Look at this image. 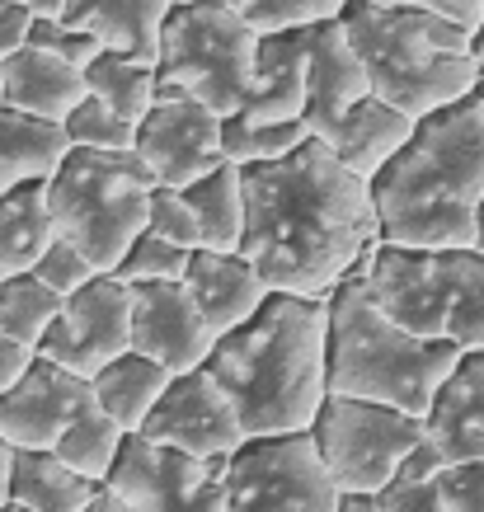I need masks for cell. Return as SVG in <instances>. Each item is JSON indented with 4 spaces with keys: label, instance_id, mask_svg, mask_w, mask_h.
<instances>
[{
    "label": "cell",
    "instance_id": "681fc988",
    "mask_svg": "<svg viewBox=\"0 0 484 512\" xmlns=\"http://www.w3.org/2000/svg\"><path fill=\"white\" fill-rule=\"evenodd\" d=\"M475 249L484 254V207H480V235H475Z\"/></svg>",
    "mask_w": 484,
    "mask_h": 512
},
{
    "label": "cell",
    "instance_id": "8992f818",
    "mask_svg": "<svg viewBox=\"0 0 484 512\" xmlns=\"http://www.w3.org/2000/svg\"><path fill=\"white\" fill-rule=\"evenodd\" d=\"M362 287L395 325L461 353L484 348V254L470 249L376 245L358 268Z\"/></svg>",
    "mask_w": 484,
    "mask_h": 512
},
{
    "label": "cell",
    "instance_id": "5b68a950",
    "mask_svg": "<svg viewBox=\"0 0 484 512\" xmlns=\"http://www.w3.org/2000/svg\"><path fill=\"white\" fill-rule=\"evenodd\" d=\"M329 301V395L376 400L428 419V409L461 362L456 343H433L395 325L372 301L362 278L344 282Z\"/></svg>",
    "mask_w": 484,
    "mask_h": 512
},
{
    "label": "cell",
    "instance_id": "ba28073f",
    "mask_svg": "<svg viewBox=\"0 0 484 512\" xmlns=\"http://www.w3.org/2000/svg\"><path fill=\"white\" fill-rule=\"evenodd\" d=\"M259 43L264 33H254L226 0L174 5L160 33V85L188 90L221 118H235L250 99Z\"/></svg>",
    "mask_w": 484,
    "mask_h": 512
},
{
    "label": "cell",
    "instance_id": "d590c367",
    "mask_svg": "<svg viewBox=\"0 0 484 512\" xmlns=\"http://www.w3.org/2000/svg\"><path fill=\"white\" fill-rule=\"evenodd\" d=\"M29 47H43V52H52V57H62V62L80 66V71L109 52V47L99 43L94 33L76 29V24H66V19H33Z\"/></svg>",
    "mask_w": 484,
    "mask_h": 512
},
{
    "label": "cell",
    "instance_id": "4316f807",
    "mask_svg": "<svg viewBox=\"0 0 484 512\" xmlns=\"http://www.w3.org/2000/svg\"><path fill=\"white\" fill-rule=\"evenodd\" d=\"M66 151H71V141L57 123H43V118L0 104V198L24 179H52Z\"/></svg>",
    "mask_w": 484,
    "mask_h": 512
},
{
    "label": "cell",
    "instance_id": "bcb514c9",
    "mask_svg": "<svg viewBox=\"0 0 484 512\" xmlns=\"http://www.w3.org/2000/svg\"><path fill=\"white\" fill-rule=\"evenodd\" d=\"M24 10H33L38 19H62L66 15V0H19Z\"/></svg>",
    "mask_w": 484,
    "mask_h": 512
},
{
    "label": "cell",
    "instance_id": "ee69618b",
    "mask_svg": "<svg viewBox=\"0 0 484 512\" xmlns=\"http://www.w3.org/2000/svg\"><path fill=\"white\" fill-rule=\"evenodd\" d=\"M10 466H15V447L0 442V508H10Z\"/></svg>",
    "mask_w": 484,
    "mask_h": 512
},
{
    "label": "cell",
    "instance_id": "2e32d148",
    "mask_svg": "<svg viewBox=\"0 0 484 512\" xmlns=\"http://www.w3.org/2000/svg\"><path fill=\"white\" fill-rule=\"evenodd\" d=\"M132 348L184 376L207 367L217 334L184 282H156V287H132Z\"/></svg>",
    "mask_w": 484,
    "mask_h": 512
},
{
    "label": "cell",
    "instance_id": "d4e9b609",
    "mask_svg": "<svg viewBox=\"0 0 484 512\" xmlns=\"http://www.w3.org/2000/svg\"><path fill=\"white\" fill-rule=\"evenodd\" d=\"M174 372L170 367H160L156 357H146V353H123L118 362H109L104 372L90 381L94 390V404L109 414L113 423H123V433L127 437H137L141 428H146V419L156 414V404L160 395L170 390Z\"/></svg>",
    "mask_w": 484,
    "mask_h": 512
},
{
    "label": "cell",
    "instance_id": "816d5d0a",
    "mask_svg": "<svg viewBox=\"0 0 484 512\" xmlns=\"http://www.w3.org/2000/svg\"><path fill=\"white\" fill-rule=\"evenodd\" d=\"M174 5H198V0H174Z\"/></svg>",
    "mask_w": 484,
    "mask_h": 512
},
{
    "label": "cell",
    "instance_id": "5bb4252c",
    "mask_svg": "<svg viewBox=\"0 0 484 512\" xmlns=\"http://www.w3.org/2000/svg\"><path fill=\"white\" fill-rule=\"evenodd\" d=\"M137 437L156 442V447L184 451V456H198V461H231L235 451L250 442L231 395L217 386V376L207 367L174 376L170 390L160 395L156 414L146 419Z\"/></svg>",
    "mask_w": 484,
    "mask_h": 512
},
{
    "label": "cell",
    "instance_id": "30bf717a",
    "mask_svg": "<svg viewBox=\"0 0 484 512\" xmlns=\"http://www.w3.org/2000/svg\"><path fill=\"white\" fill-rule=\"evenodd\" d=\"M231 512H339V484L311 433L250 437L226 466Z\"/></svg>",
    "mask_w": 484,
    "mask_h": 512
},
{
    "label": "cell",
    "instance_id": "52a82bcc",
    "mask_svg": "<svg viewBox=\"0 0 484 512\" xmlns=\"http://www.w3.org/2000/svg\"><path fill=\"white\" fill-rule=\"evenodd\" d=\"M151 193L156 179L137 151H90L71 146L57 174L47 179V202L62 240L85 249L99 273L123 264L146 226H151Z\"/></svg>",
    "mask_w": 484,
    "mask_h": 512
},
{
    "label": "cell",
    "instance_id": "ac0fdd59",
    "mask_svg": "<svg viewBox=\"0 0 484 512\" xmlns=\"http://www.w3.org/2000/svg\"><path fill=\"white\" fill-rule=\"evenodd\" d=\"M184 287L193 292L198 311H203V320L212 325L217 339L240 329L245 320H254L268 306V296H273L264 273L245 254H221V249H193Z\"/></svg>",
    "mask_w": 484,
    "mask_h": 512
},
{
    "label": "cell",
    "instance_id": "f6af8a7d",
    "mask_svg": "<svg viewBox=\"0 0 484 512\" xmlns=\"http://www.w3.org/2000/svg\"><path fill=\"white\" fill-rule=\"evenodd\" d=\"M339 512H381L376 494H339Z\"/></svg>",
    "mask_w": 484,
    "mask_h": 512
},
{
    "label": "cell",
    "instance_id": "f35d334b",
    "mask_svg": "<svg viewBox=\"0 0 484 512\" xmlns=\"http://www.w3.org/2000/svg\"><path fill=\"white\" fill-rule=\"evenodd\" d=\"M376 498H381V512H456L447 489H442V475L438 480H419V484L391 480Z\"/></svg>",
    "mask_w": 484,
    "mask_h": 512
},
{
    "label": "cell",
    "instance_id": "8d00e7d4",
    "mask_svg": "<svg viewBox=\"0 0 484 512\" xmlns=\"http://www.w3.org/2000/svg\"><path fill=\"white\" fill-rule=\"evenodd\" d=\"M146 231L165 235L184 249H203V226H198V212H193L184 188H156L151 193V226Z\"/></svg>",
    "mask_w": 484,
    "mask_h": 512
},
{
    "label": "cell",
    "instance_id": "d6986e66",
    "mask_svg": "<svg viewBox=\"0 0 484 512\" xmlns=\"http://www.w3.org/2000/svg\"><path fill=\"white\" fill-rule=\"evenodd\" d=\"M85 94H90L85 71L43 52V47H24L0 66V104L29 113V118H43V123L62 127L85 104Z\"/></svg>",
    "mask_w": 484,
    "mask_h": 512
},
{
    "label": "cell",
    "instance_id": "e575fe53",
    "mask_svg": "<svg viewBox=\"0 0 484 512\" xmlns=\"http://www.w3.org/2000/svg\"><path fill=\"white\" fill-rule=\"evenodd\" d=\"M62 132L71 146H90V151H137V123H127L123 113L94 94H85V104L66 118Z\"/></svg>",
    "mask_w": 484,
    "mask_h": 512
},
{
    "label": "cell",
    "instance_id": "7dc6e473",
    "mask_svg": "<svg viewBox=\"0 0 484 512\" xmlns=\"http://www.w3.org/2000/svg\"><path fill=\"white\" fill-rule=\"evenodd\" d=\"M85 512H127V508H123V498H118V494H109V489H99V498H94V503H90Z\"/></svg>",
    "mask_w": 484,
    "mask_h": 512
},
{
    "label": "cell",
    "instance_id": "d6a6232c",
    "mask_svg": "<svg viewBox=\"0 0 484 512\" xmlns=\"http://www.w3.org/2000/svg\"><path fill=\"white\" fill-rule=\"evenodd\" d=\"M188 259L193 249L174 245L156 231H141L132 240V249L123 254V264L113 268V278L127 282V287H156V282H184L188 278Z\"/></svg>",
    "mask_w": 484,
    "mask_h": 512
},
{
    "label": "cell",
    "instance_id": "60d3db41",
    "mask_svg": "<svg viewBox=\"0 0 484 512\" xmlns=\"http://www.w3.org/2000/svg\"><path fill=\"white\" fill-rule=\"evenodd\" d=\"M33 10H24L19 0H0V66L10 62L15 52L29 47V33H33Z\"/></svg>",
    "mask_w": 484,
    "mask_h": 512
},
{
    "label": "cell",
    "instance_id": "9a60e30c",
    "mask_svg": "<svg viewBox=\"0 0 484 512\" xmlns=\"http://www.w3.org/2000/svg\"><path fill=\"white\" fill-rule=\"evenodd\" d=\"M85 409H94L90 381L38 353L24 381L0 395V442L15 451H52Z\"/></svg>",
    "mask_w": 484,
    "mask_h": 512
},
{
    "label": "cell",
    "instance_id": "484cf974",
    "mask_svg": "<svg viewBox=\"0 0 484 512\" xmlns=\"http://www.w3.org/2000/svg\"><path fill=\"white\" fill-rule=\"evenodd\" d=\"M104 484L66 466L57 451H15L10 466V503L33 512H85Z\"/></svg>",
    "mask_w": 484,
    "mask_h": 512
},
{
    "label": "cell",
    "instance_id": "7c38bea8",
    "mask_svg": "<svg viewBox=\"0 0 484 512\" xmlns=\"http://www.w3.org/2000/svg\"><path fill=\"white\" fill-rule=\"evenodd\" d=\"M226 118L188 90L160 85L151 113L137 127V156L156 188H188L226 165Z\"/></svg>",
    "mask_w": 484,
    "mask_h": 512
},
{
    "label": "cell",
    "instance_id": "3957f363",
    "mask_svg": "<svg viewBox=\"0 0 484 512\" xmlns=\"http://www.w3.org/2000/svg\"><path fill=\"white\" fill-rule=\"evenodd\" d=\"M381 245L470 249L484 207V104L480 90L428 113L400 156L372 179Z\"/></svg>",
    "mask_w": 484,
    "mask_h": 512
},
{
    "label": "cell",
    "instance_id": "c3c4849f",
    "mask_svg": "<svg viewBox=\"0 0 484 512\" xmlns=\"http://www.w3.org/2000/svg\"><path fill=\"white\" fill-rule=\"evenodd\" d=\"M475 57H480V66H484V24H480V33H475Z\"/></svg>",
    "mask_w": 484,
    "mask_h": 512
},
{
    "label": "cell",
    "instance_id": "f5cc1de1",
    "mask_svg": "<svg viewBox=\"0 0 484 512\" xmlns=\"http://www.w3.org/2000/svg\"><path fill=\"white\" fill-rule=\"evenodd\" d=\"M480 104H484V85H480Z\"/></svg>",
    "mask_w": 484,
    "mask_h": 512
},
{
    "label": "cell",
    "instance_id": "603a6c76",
    "mask_svg": "<svg viewBox=\"0 0 484 512\" xmlns=\"http://www.w3.org/2000/svg\"><path fill=\"white\" fill-rule=\"evenodd\" d=\"M428 437L442 447L447 461L484 456V348L461 353L456 372L438 390L428 409Z\"/></svg>",
    "mask_w": 484,
    "mask_h": 512
},
{
    "label": "cell",
    "instance_id": "7a4b0ae2",
    "mask_svg": "<svg viewBox=\"0 0 484 512\" xmlns=\"http://www.w3.org/2000/svg\"><path fill=\"white\" fill-rule=\"evenodd\" d=\"M207 372L231 395L245 437L311 433L329 400V301L273 292L254 320L221 334Z\"/></svg>",
    "mask_w": 484,
    "mask_h": 512
},
{
    "label": "cell",
    "instance_id": "4dcf8cb0",
    "mask_svg": "<svg viewBox=\"0 0 484 512\" xmlns=\"http://www.w3.org/2000/svg\"><path fill=\"white\" fill-rule=\"evenodd\" d=\"M127 447V433L123 423H113L99 404L94 409H85L71 428L62 433V442H57V456H62L66 466H76L80 475H90L94 484H109L113 466H118V456H123Z\"/></svg>",
    "mask_w": 484,
    "mask_h": 512
},
{
    "label": "cell",
    "instance_id": "e0dca14e",
    "mask_svg": "<svg viewBox=\"0 0 484 512\" xmlns=\"http://www.w3.org/2000/svg\"><path fill=\"white\" fill-rule=\"evenodd\" d=\"M372 94V76L362 66L358 47L348 38L344 19H325L311 29V57H306V127L325 141L353 104Z\"/></svg>",
    "mask_w": 484,
    "mask_h": 512
},
{
    "label": "cell",
    "instance_id": "74e56055",
    "mask_svg": "<svg viewBox=\"0 0 484 512\" xmlns=\"http://www.w3.org/2000/svg\"><path fill=\"white\" fill-rule=\"evenodd\" d=\"M33 273H38V278H43L57 296H76L85 282L99 278V268H94L90 259H85V249H76L71 240H57V245L38 259V268H33Z\"/></svg>",
    "mask_w": 484,
    "mask_h": 512
},
{
    "label": "cell",
    "instance_id": "7bdbcfd3",
    "mask_svg": "<svg viewBox=\"0 0 484 512\" xmlns=\"http://www.w3.org/2000/svg\"><path fill=\"white\" fill-rule=\"evenodd\" d=\"M33 362H38V348H29V343H19L15 334L0 329V395L15 386V381H24V372H29Z\"/></svg>",
    "mask_w": 484,
    "mask_h": 512
},
{
    "label": "cell",
    "instance_id": "4fadbf2b",
    "mask_svg": "<svg viewBox=\"0 0 484 512\" xmlns=\"http://www.w3.org/2000/svg\"><path fill=\"white\" fill-rule=\"evenodd\" d=\"M38 353L62 362L66 372L94 381L109 362L132 353V287L118 282L113 273H99L94 282H85L76 296H66L62 315L47 329Z\"/></svg>",
    "mask_w": 484,
    "mask_h": 512
},
{
    "label": "cell",
    "instance_id": "7402d4cb",
    "mask_svg": "<svg viewBox=\"0 0 484 512\" xmlns=\"http://www.w3.org/2000/svg\"><path fill=\"white\" fill-rule=\"evenodd\" d=\"M414 118L400 109H391L386 99H376V94H367L362 104H353V109L339 118V127L325 137V146L334 151V156L344 160L353 174H362V179H376V174L386 170L400 151L409 146V137H414Z\"/></svg>",
    "mask_w": 484,
    "mask_h": 512
},
{
    "label": "cell",
    "instance_id": "ab89813d",
    "mask_svg": "<svg viewBox=\"0 0 484 512\" xmlns=\"http://www.w3.org/2000/svg\"><path fill=\"white\" fill-rule=\"evenodd\" d=\"M442 489H447L456 512H484V456L452 461L442 470Z\"/></svg>",
    "mask_w": 484,
    "mask_h": 512
},
{
    "label": "cell",
    "instance_id": "83f0119b",
    "mask_svg": "<svg viewBox=\"0 0 484 512\" xmlns=\"http://www.w3.org/2000/svg\"><path fill=\"white\" fill-rule=\"evenodd\" d=\"M184 193L198 212V226H203V249L240 254V245H245V170L226 160L221 170L203 174Z\"/></svg>",
    "mask_w": 484,
    "mask_h": 512
},
{
    "label": "cell",
    "instance_id": "1f68e13d",
    "mask_svg": "<svg viewBox=\"0 0 484 512\" xmlns=\"http://www.w3.org/2000/svg\"><path fill=\"white\" fill-rule=\"evenodd\" d=\"M226 160L240 165V170H254V165H273V160L297 156L301 146L311 141V127L306 123H254L245 113L226 118Z\"/></svg>",
    "mask_w": 484,
    "mask_h": 512
},
{
    "label": "cell",
    "instance_id": "277c9868",
    "mask_svg": "<svg viewBox=\"0 0 484 512\" xmlns=\"http://www.w3.org/2000/svg\"><path fill=\"white\" fill-rule=\"evenodd\" d=\"M344 29L372 76V94L423 123L428 113L461 104L484 85L475 33L433 10L348 0Z\"/></svg>",
    "mask_w": 484,
    "mask_h": 512
},
{
    "label": "cell",
    "instance_id": "cb8c5ba5",
    "mask_svg": "<svg viewBox=\"0 0 484 512\" xmlns=\"http://www.w3.org/2000/svg\"><path fill=\"white\" fill-rule=\"evenodd\" d=\"M62 240L52 202H47V179H24L0 198V278L33 273L38 259Z\"/></svg>",
    "mask_w": 484,
    "mask_h": 512
},
{
    "label": "cell",
    "instance_id": "8fae6325",
    "mask_svg": "<svg viewBox=\"0 0 484 512\" xmlns=\"http://www.w3.org/2000/svg\"><path fill=\"white\" fill-rule=\"evenodd\" d=\"M226 466L231 461H198L146 437H127L104 489L123 498L127 512H231Z\"/></svg>",
    "mask_w": 484,
    "mask_h": 512
},
{
    "label": "cell",
    "instance_id": "f1b7e54d",
    "mask_svg": "<svg viewBox=\"0 0 484 512\" xmlns=\"http://www.w3.org/2000/svg\"><path fill=\"white\" fill-rule=\"evenodd\" d=\"M85 85H90L94 99H104L109 109H118L127 123H137L151 113L160 94V71L156 62H137V57H123V52H104L99 62L85 66Z\"/></svg>",
    "mask_w": 484,
    "mask_h": 512
},
{
    "label": "cell",
    "instance_id": "f546056e",
    "mask_svg": "<svg viewBox=\"0 0 484 512\" xmlns=\"http://www.w3.org/2000/svg\"><path fill=\"white\" fill-rule=\"evenodd\" d=\"M66 296H57L38 273H15V278H0V329L15 334L29 348H43L47 329L57 325Z\"/></svg>",
    "mask_w": 484,
    "mask_h": 512
},
{
    "label": "cell",
    "instance_id": "b9f144b4",
    "mask_svg": "<svg viewBox=\"0 0 484 512\" xmlns=\"http://www.w3.org/2000/svg\"><path fill=\"white\" fill-rule=\"evenodd\" d=\"M372 5H414V10H433L456 24H466L470 33H480L484 24V0H372Z\"/></svg>",
    "mask_w": 484,
    "mask_h": 512
},
{
    "label": "cell",
    "instance_id": "836d02e7",
    "mask_svg": "<svg viewBox=\"0 0 484 512\" xmlns=\"http://www.w3.org/2000/svg\"><path fill=\"white\" fill-rule=\"evenodd\" d=\"M235 15L245 19L254 33H292V29H315L325 19L344 15L348 0H226Z\"/></svg>",
    "mask_w": 484,
    "mask_h": 512
},
{
    "label": "cell",
    "instance_id": "ffe728a7",
    "mask_svg": "<svg viewBox=\"0 0 484 512\" xmlns=\"http://www.w3.org/2000/svg\"><path fill=\"white\" fill-rule=\"evenodd\" d=\"M306 57H311V29L268 33L259 43L254 85L240 113L254 123H306Z\"/></svg>",
    "mask_w": 484,
    "mask_h": 512
},
{
    "label": "cell",
    "instance_id": "44dd1931",
    "mask_svg": "<svg viewBox=\"0 0 484 512\" xmlns=\"http://www.w3.org/2000/svg\"><path fill=\"white\" fill-rule=\"evenodd\" d=\"M174 0H66V24L94 33L109 52L160 62V33Z\"/></svg>",
    "mask_w": 484,
    "mask_h": 512
},
{
    "label": "cell",
    "instance_id": "9c48e42d",
    "mask_svg": "<svg viewBox=\"0 0 484 512\" xmlns=\"http://www.w3.org/2000/svg\"><path fill=\"white\" fill-rule=\"evenodd\" d=\"M311 437L339 494H381L400 475L409 451L428 437V419L376 400L329 395L311 423Z\"/></svg>",
    "mask_w": 484,
    "mask_h": 512
},
{
    "label": "cell",
    "instance_id": "6da1fadb",
    "mask_svg": "<svg viewBox=\"0 0 484 512\" xmlns=\"http://www.w3.org/2000/svg\"><path fill=\"white\" fill-rule=\"evenodd\" d=\"M381 245L372 179L311 137L297 156L245 170V245L273 292L329 296Z\"/></svg>",
    "mask_w": 484,
    "mask_h": 512
},
{
    "label": "cell",
    "instance_id": "f907efd6",
    "mask_svg": "<svg viewBox=\"0 0 484 512\" xmlns=\"http://www.w3.org/2000/svg\"><path fill=\"white\" fill-rule=\"evenodd\" d=\"M0 512H33V508H19V503H10V508H0Z\"/></svg>",
    "mask_w": 484,
    "mask_h": 512
}]
</instances>
